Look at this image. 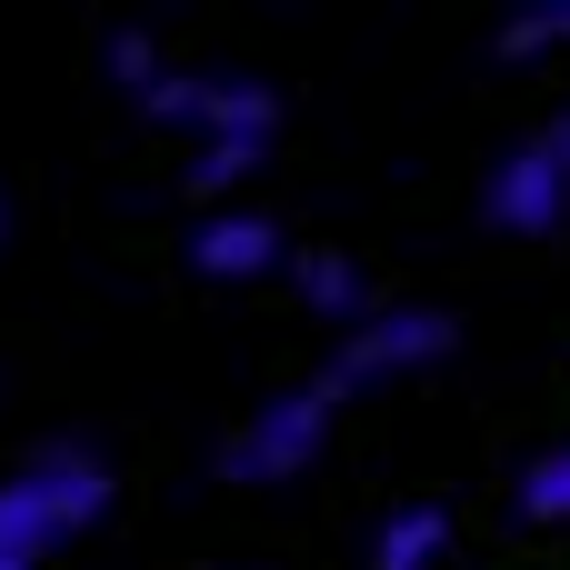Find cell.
<instances>
[{"label":"cell","instance_id":"cell-8","mask_svg":"<svg viewBox=\"0 0 570 570\" xmlns=\"http://www.w3.org/2000/svg\"><path fill=\"white\" fill-rule=\"evenodd\" d=\"M271 160V130H230V140H190V190L200 200H220V190H240L250 170Z\"/></svg>","mask_w":570,"mask_h":570},{"label":"cell","instance_id":"cell-6","mask_svg":"<svg viewBox=\"0 0 570 570\" xmlns=\"http://www.w3.org/2000/svg\"><path fill=\"white\" fill-rule=\"evenodd\" d=\"M291 291H301V301H311V311H321V321H341V331H351V321H371V311H381V301H371V281H361V261H351V250H291Z\"/></svg>","mask_w":570,"mask_h":570},{"label":"cell","instance_id":"cell-2","mask_svg":"<svg viewBox=\"0 0 570 570\" xmlns=\"http://www.w3.org/2000/svg\"><path fill=\"white\" fill-rule=\"evenodd\" d=\"M451 311H421V301H381L371 321H351L341 331V351H331V371H321V401L341 411L351 391H391V381H411V371H431V361H451Z\"/></svg>","mask_w":570,"mask_h":570},{"label":"cell","instance_id":"cell-11","mask_svg":"<svg viewBox=\"0 0 570 570\" xmlns=\"http://www.w3.org/2000/svg\"><path fill=\"white\" fill-rule=\"evenodd\" d=\"M541 150H551V160L570 170V110H551V130H541Z\"/></svg>","mask_w":570,"mask_h":570},{"label":"cell","instance_id":"cell-7","mask_svg":"<svg viewBox=\"0 0 570 570\" xmlns=\"http://www.w3.org/2000/svg\"><path fill=\"white\" fill-rule=\"evenodd\" d=\"M451 561V511L441 501H401L371 541V570H441Z\"/></svg>","mask_w":570,"mask_h":570},{"label":"cell","instance_id":"cell-4","mask_svg":"<svg viewBox=\"0 0 570 570\" xmlns=\"http://www.w3.org/2000/svg\"><path fill=\"white\" fill-rule=\"evenodd\" d=\"M190 271H200V281H271V271H291L281 210H261V200L200 210V220H190Z\"/></svg>","mask_w":570,"mask_h":570},{"label":"cell","instance_id":"cell-12","mask_svg":"<svg viewBox=\"0 0 570 570\" xmlns=\"http://www.w3.org/2000/svg\"><path fill=\"white\" fill-rule=\"evenodd\" d=\"M0 230H10V200H0Z\"/></svg>","mask_w":570,"mask_h":570},{"label":"cell","instance_id":"cell-3","mask_svg":"<svg viewBox=\"0 0 570 570\" xmlns=\"http://www.w3.org/2000/svg\"><path fill=\"white\" fill-rule=\"evenodd\" d=\"M331 401H321V381L311 391H281V401H261L240 431H230V451H220V481H240V491H271V481H301L321 451H331Z\"/></svg>","mask_w":570,"mask_h":570},{"label":"cell","instance_id":"cell-9","mask_svg":"<svg viewBox=\"0 0 570 570\" xmlns=\"http://www.w3.org/2000/svg\"><path fill=\"white\" fill-rule=\"evenodd\" d=\"M501 50H511V60H570V0L511 10V20H501Z\"/></svg>","mask_w":570,"mask_h":570},{"label":"cell","instance_id":"cell-10","mask_svg":"<svg viewBox=\"0 0 570 570\" xmlns=\"http://www.w3.org/2000/svg\"><path fill=\"white\" fill-rule=\"evenodd\" d=\"M521 511H531V521H570V441L521 471Z\"/></svg>","mask_w":570,"mask_h":570},{"label":"cell","instance_id":"cell-1","mask_svg":"<svg viewBox=\"0 0 570 570\" xmlns=\"http://www.w3.org/2000/svg\"><path fill=\"white\" fill-rule=\"evenodd\" d=\"M110 511V471L90 451H40L30 471L0 481V570H50L90 521Z\"/></svg>","mask_w":570,"mask_h":570},{"label":"cell","instance_id":"cell-5","mask_svg":"<svg viewBox=\"0 0 570 570\" xmlns=\"http://www.w3.org/2000/svg\"><path fill=\"white\" fill-rule=\"evenodd\" d=\"M481 210H491L501 230L541 240V230H561V220H570V170L541 150V140H521V150H501V160H491V180H481Z\"/></svg>","mask_w":570,"mask_h":570}]
</instances>
